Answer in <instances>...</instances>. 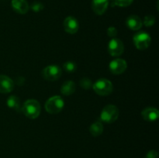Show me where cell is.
<instances>
[{
	"instance_id": "603a6c76",
	"label": "cell",
	"mask_w": 159,
	"mask_h": 158,
	"mask_svg": "<svg viewBox=\"0 0 159 158\" xmlns=\"http://www.w3.org/2000/svg\"><path fill=\"white\" fill-rule=\"evenodd\" d=\"M107 34H108L109 37H115L117 35V29L115 27H113V26L109 27L108 29H107Z\"/></svg>"
},
{
	"instance_id": "44dd1931",
	"label": "cell",
	"mask_w": 159,
	"mask_h": 158,
	"mask_svg": "<svg viewBox=\"0 0 159 158\" xmlns=\"http://www.w3.org/2000/svg\"><path fill=\"white\" fill-rule=\"evenodd\" d=\"M146 26H152L155 23V19L153 15H147L144 17V22H143Z\"/></svg>"
},
{
	"instance_id": "4fadbf2b",
	"label": "cell",
	"mask_w": 159,
	"mask_h": 158,
	"mask_svg": "<svg viewBox=\"0 0 159 158\" xmlns=\"http://www.w3.org/2000/svg\"><path fill=\"white\" fill-rule=\"evenodd\" d=\"M126 24L127 27L131 30H138L142 27L143 22L138 15H132L127 19Z\"/></svg>"
},
{
	"instance_id": "9a60e30c",
	"label": "cell",
	"mask_w": 159,
	"mask_h": 158,
	"mask_svg": "<svg viewBox=\"0 0 159 158\" xmlns=\"http://www.w3.org/2000/svg\"><path fill=\"white\" fill-rule=\"evenodd\" d=\"M75 88L76 86L75 82L72 81H68L62 85L61 88V92L65 96L71 95L75 91Z\"/></svg>"
},
{
	"instance_id": "ba28073f",
	"label": "cell",
	"mask_w": 159,
	"mask_h": 158,
	"mask_svg": "<svg viewBox=\"0 0 159 158\" xmlns=\"http://www.w3.org/2000/svg\"><path fill=\"white\" fill-rule=\"evenodd\" d=\"M109 68H110V71L113 74H121L127 69V64L124 59L117 58L110 62Z\"/></svg>"
},
{
	"instance_id": "9c48e42d",
	"label": "cell",
	"mask_w": 159,
	"mask_h": 158,
	"mask_svg": "<svg viewBox=\"0 0 159 158\" xmlns=\"http://www.w3.org/2000/svg\"><path fill=\"white\" fill-rule=\"evenodd\" d=\"M64 29L68 33L75 34L78 32L79 24L78 20L73 16H68L64 20Z\"/></svg>"
},
{
	"instance_id": "7c38bea8",
	"label": "cell",
	"mask_w": 159,
	"mask_h": 158,
	"mask_svg": "<svg viewBox=\"0 0 159 158\" xmlns=\"http://www.w3.org/2000/svg\"><path fill=\"white\" fill-rule=\"evenodd\" d=\"M142 118L148 122H154L158 119L159 116L158 110L153 107H148L144 108L141 112Z\"/></svg>"
},
{
	"instance_id": "cb8c5ba5",
	"label": "cell",
	"mask_w": 159,
	"mask_h": 158,
	"mask_svg": "<svg viewBox=\"0 0 159 158\" xmlns=\"http://www.w3.org/2000/svg\"><path fill=\"white\" fill-rule=\"evenodd\" d=\"M158 153L155 150H150L146 154V158H158Z\"/></svg>"
},
{
	"instance_id": "5bb4252c",
	"label": "cell",
	"mask_w": 159,
	"mask_h": 158,
	"mask_svg": "<svg viewBox=\"0 0 159 158\" xmlns=\"http://www.w3.org/2000/svg\"><path fill=\"white\" fill-rule=\"evenodd\" d=\"M11 4L17 13L26 14L29 10V5L26 0H12Z\"/></svg>"
},
{
	"instance_id": "8992f818",
	"label": "cell",
	"mask_w": 159,
	"mask_h": 158,
	"mask_svg": "<svg viewBox=\"0 0 159 158\" xmlns=\"http://www.w3.org/2000/svg\"><path fill=\"white\" fill-rule=\"evenodd\" d=\"M42 77L48 81H57L61 76V69L57 65H49L43 69Z\"/></svg>"
},
{
	"instance_id": "277c9868",
	"label": "cell",
	"mask_w": 159,
	"mask_h": 158,
	"mask_svg": "<svg viewBox=\"0 0 159 158\" xmlns=\"http://www.w3.org/2000/svg\"><path fill=\"white\" fill-rule=\"evenodd\" d=\"M64 105L65 102L60 96H52L45 103V109L50 114H57L63 109Z\"/></svg>"
},
{
	"instance_id": "6da1fadb",
	"label": "cell",
	"mask_w": 159,
	"mask_h": 158,
	"mask_svg": "<svg viewBox=\"0 0 159 158\" xmlns=\"http://www.w3.org/2000/svg\"><path fill=\"white\" fill-rule=\"evenodd\" d=\"M40 105L35 99H29L23 104L22 110L25 116L31 119H37L40 114Z\"/></svg>"
},
{
	"instance_id": "52a82bcc",
	"label": "cell",
	"mask_w": 159,
	"mask_h": 158,
	"mask_svg": "<svg viewBox=\"0 0 159 158\" xmlns=\"http://www.w3.org/2000/svg\"><path fill=\"white\" fill-rule=\"evenodd\" d=\"M108 50L110 55L113 57H119L124 53V43L117 38L112 39L108 44Z\"/></svg>"
},
{
	"instance_id": "7402d4cb",
	"label": "cell",
	"mask_w": 159,
	"mask_h": 158,
	"mask_svg": "<svg viewBox=\"0 0 159 158\" xmlns=\"http://www.w3.org/2000/svg\"><path fill=\"white\" fill-rule=\"evenodd\" d=\"M31 8H32V9L34 11V12H40V11H41L42 9H43V6L42 3L38 2H36L33 3Z\"/></svg>"
},
{
	"instance_id": "e0dca14e",
	"label": "cell",
	"mask_w": 159,
	"mask_h": 158,
	"mask_svg": "<svg viewBox=\"0 0 159 158\" xmlns=\"http://www.w3.org/2000/svg\"><path fill=\"white\" fill-rule=\"evenodd\" d=\"M7 105L9 108H12L14 110H19L20 109V102L18 97L15 95H11L7 99Z\"/></svg>"
},
{
	"instance_id": "d6986e66",
	"label": "cell",
	"mask_w": 159,
	"mask_h": 158,
	"mask_svg": "<svg viewBox=\"0 0 159 158\" xmlns=\"http://www.w3.org/2000/svg\"><path fill=\"white\" fill-rule=\"evenodd\" d=\"M80 86L84 89H89L91 87H93V82L90 79L84 77L80 81Z\"/></svg>"
},
{
	"instance_id": "5b68a950",
	"label": "cell",
	"mask_w": 159,
	"mask_h": 158,
	"mask_svg": "<svg viewBox=\"0 0 159 158\" xmlns=\"http://www.w3.org/2000/svg\"><path fill=\"white\" fill-rule=\"evenodd\" d=\"M134 43L138 50H144L148 49L152 43L150 35L145 32H139L134 36Z\"/></svg>"
},
{
	"instance_id": "7a4b0ae2",
	"label": "cell",
	"mask_w": 159,
	"mask_h": 158,
	"mask_svg": "<svg viewBox=\"0 0 159 158\" xmlns=\"http://www.w3.org/2000/svg\"><path fill=\"white\" fill-rule=\"evenodd\" d=\"M93 90L97 94L101 96L109 95L113 91V86L110 81L107 78H100L93 85Z\"/></svg>"
},
{
	"instance_id": "8fae6325",
	"label": "cell",
	"mask_w": 159,
	"mask_h": 158,
	"mask_svg": "<svg viewBox=\"0 0 159 158\" xmlns=\"http://www.w3.org/2000/svg\"><path fill=\"white\" fill-rule=\"evenodd\" d=\"M109 6V0H93L92 9L97 15L105 13Z\"/></svg>"
},
{
	"instance_id": "ffe728a7",
	"label": "cell",
	"mask_w": 159,
	"mask_h": 158,
	"mask_svg": "<svg viewBox=\"0 0 159 158\" xmlns=\"http://www.w3.org/2000/svg\"><path fill=\"white\" fill-rule=\"evenodd\" d=\"M114 4L120 7H127L132 4L134 0H113Z\"/></svg>"
},
{
	"instance_id": "3957f363",
	"label": "cell",
	"mask_w": 159,
	"mask_h": 158,
	"mask_svg": "<svg viewBox=\"0 0 159 158\" xmlns=\"http://www.w3.org/2000/svg\"><path fill=\"white\" fill-rule=\"evenodd\" d=\"M119 109L116 105H107L102 108L100 114V119L107 123H113L119 117Z\"/></svg>"
},
{
	"instance_id": "ac0fdd59",
	"label": "cell",
	"mask_w": 159,
	"mask_h": 158,
	"mask_svg": "<svg viewBox=\"0 0 159 158\" xmlns=\"http://www.w3.org/2000/svg\"><path fill=\"white\" fill-rule=\"evenodd\" d=\"M77 66L73 61H67L64 64V69L68 73H73L75 71Z\"/></svg>"
},
{
	"instance_id": "30bf717a",
	"label": "cell",
	"mask_w": 159,
	"mask_h": 158,
	"mask_svg": "<svg viewBox=\"0 0 159 158\" xmlns=\"http://www.w3.org/2000/svg\"><path fill=\"white\" fill-rule=\"evenodd\" d=\"M14 82L6 75H0V92L9 93L13 90Z\"/></svg>"
},
{
	"instance_id": "2e32d148",
	"label": "cell",
	"mask_w": 159,
	"mask_h": 158,
	"mask_svg": "<svg viewBox=\"0 0 159 158\" xmlns=\"http://www.w3.org/2000/svg\"><path fill=\"white\" fill-rule=\"evenodd\" d=\"M89 132L93 136H100L103 132V125H102V122H99V121L93 122L90 126Z\"/></svg>"
}]
</instances>
